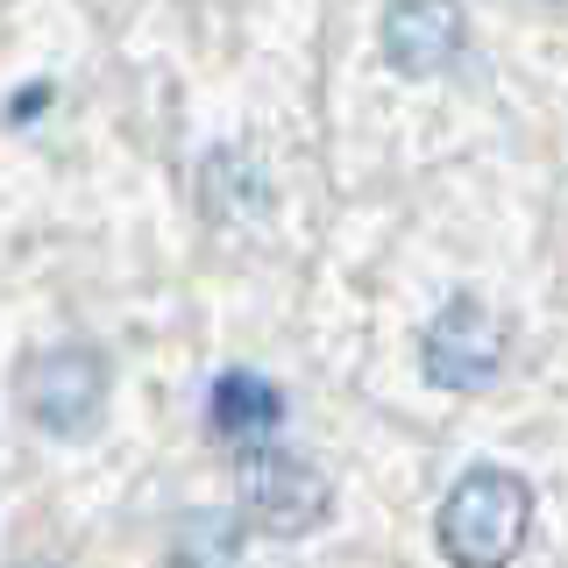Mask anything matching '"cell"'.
<instances>
[{
  "label": "cell",
  "mask_w": 568,
  "mask_h": 568,
  "mask_svg": "<svg viewBox=\"0 0 568 568\" xmlns=\"http://www.w3.org/2000/svg\"><path fill=\"white\" fill-rule=\"evenodd\" d=\"M532 532V490L511 469H469L440 505V555L455 568H505Z\"/></svg>",
  "instance_id": "1"
},
{
  "label": "cell",
  "mask_w": 568,
  "mask_h": 568,
  "mask_svg": "<svg viewBox=\"0 0 568 568\" xmlns=\"http://www.w3.org/2000/svg\"><path fill=\"white\" fill-rule=\"evenodd\" d=\"M235 484H242L248 526L271 532V540H298V532H313V526L334 511L327 476H320L306 455L277 448V440H271V448H248V455L235 462Z\"/></svg>",
  "instance_id": "2"
},
{
  "label": "cell",
  "mask_w": 568,
  "mask_h": 568,
  "mask_svg": "<svg viewBox=\"0 0 568 568\" xmlns=\"http://www.w3.org/2000/svg\"><path fill=\"white\" fill-rule=\"evenodd\" d=\"M505 363V334L484 298H448V313L426 327V377L448 384V390H476L497 377Z\"/></svg>",
  "instance_id": "3"
},
{
  "label": "cell",
  "mask_w": 568,
  "mask_h": 568,
  "mask_svg": "<svg viewBox=\"0 0 568 568\" xmlns=\"http://www.w3.org/2000/svg\"><path fill=\"white\" fill-rule=\"evenodd\" d=\"M462 50V8L455 0H390L384 14V58L413 79H434L448 71Z\"/></svg>",
  "instance_id": "4"
},
{
  "label": "cell",
  "mask_w": 568,
  "mask_h": 568,
  "mask_svg": "<svg viewBox=\"0 0 568 568\" xmlns=\"http://www.w3.org/2000/svg\"><path fill=\"white\" fill-rule=\"evenodd\" d=\"M106 398V369L100 355L85 348H58L43 369H36V419L50 426V434H85Z\"/></svg>",
  "instance_id": "5"
},
{
  "label": "cell",
  "mask_w": 568,
  "mask_h": 568,
  "mask_svg": "<svg viewBox=\"0 0 568 568\" xmlns=\"http://www.w3.org/2000/svg\"><path fill=\"white\" fill-rule=\"evenodd\" d=\"M206 419H213V434H227L242 455L271 448L277 426H284V390L263 384L256 369H227V377L213 384V398H206Z\"/></svg>",
  "instance_id": "6"
}]
</instances>
